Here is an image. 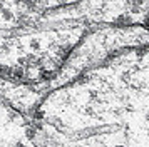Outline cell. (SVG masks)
<instances>
[{
    "label": "cell",
    "instance_id": "3",
    "mask_svg": "<svg viewBox=\"0 0 149 147\" xmlns=\"http://www.w3.org/2000/svg\"><path fill=\"white\" fill-rule=\"evenodd\" d=\"M146 25L149 27V17H146Z\"/></svg>",
    "mask_w": 149,
    "mask_h": 147
},
{
    "label": "cell",
    "instance_id": "1",
    "mask_svg": "<svg viewBox=\"0 0 149 147\" xmlns=\"http://www.w3.org/2000/svg\"><path fill=\"white\" fill-rule=\"evenodd\" d=\"M2 15H3V19H7V20L12 19V12L10 10H2Z\"/></svg>",
    "mask_w": 149,
    "mask_h": 147
},
{
    "label": "cell",
    "instance_id": "4",
    "mask_svg": "<svg viewBox=\"0 0 149 147\" xmlns=\"http://www.w3.org/2000/svg\"><path fill=\"white\" fill-rule=\"evenodd\" d=\"M116 147H124V146H116Z\"/></svg>",
    "mask_w": 149,
    "mask_h": 147
},
{
    "label": "cell",
    "instance_id": "2",
    "mask_svg": "<svg viewBox=\"0 0 149 147\" xmlns=\"http://www.w3.org/2000/svg\"><path fill=\"white\" fill-rule=\"evenodd\" d=\"M30 45H32V49H35V50H37V49H39V47H40V44H39V40H32V42H30Z\"/></svg>",
    "mask_w": 149,
    "mask_h": 147
}]
</instances>
